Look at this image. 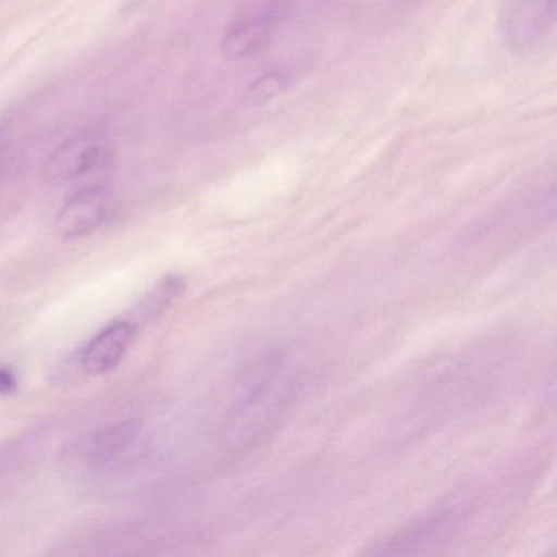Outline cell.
I'll return each mask as SVG.
<instances>
[{
	"mask_svg": "<svg viewBox=\"0 0 557 557\" xmlns=\"http://www.w3.org/2000/svg\"><path fill=\"white\" fill-rule=\"evenodd\" d=\"M15 386H17V380L14 373L8 368H0V394L14 393Z\"/></svg>",
	"mask_w": 557,
	"mask_h": 557,
	"instance_id": "9",
	"label": "cell"
},
{
	"mask_svg": "<svg viewBox=\"0 0 557 557\" xmlns=\"http://www.w3.org/2000/svg\"><path fill=\"white\" fill-rule=\"evenodd\" d=\"M182 288H184V282L175 278V276H171V278L162 282L161 286H158V289L149 295L148 311H151V309H162L165 308V306H169V302H171L175 296L181 295Z\"/></svg>",
	"mask_w": 557,
	"mask_h": 557,
	"instance_id": "8",
	"label": "cell"
},
{
	"mask_svg": "<svg viewBox=\"0 0 557 557\" xmlns=\"http://www.w3.org/2000/svg\"><path fill=\"white\" fill-rule=\"evenodd\" d=\"M2 164H4V152H2V148H0V172H2Z\"/></svg>",
	"mask_w": 557,
	"mask_h": 557,
	"instance_id": "10",
	"label": "cell"
},
{
	"mask_svg": "<svg viewBox=\"0 0 557 557\" xmlns=\"http://www.w3.org/2000/svg\"><path fill=\"white\" fill-rule=\"evenodd\" d=\"M273 25H275L273 14L259 15V17L239 22L224 37L223 53L230 60L252 57L270 40Z\"/></svg>",
	"mask_w": 557,
	"mask_h": 557,
	"instance_id": "6",
	"label": "cell"
},
{
	"mask_svg": "<svg viewBox=\"0 0 557 557\" xmlns=\"http://www.w3.org/2000/svg\"><path fill=\"white\" fill-rule=\"evenodd\" d=\"M110 213L107 188L90 187L67 198L57 218L58 233L66 239H79L99 230Z\"/></svg>",
	"mask_w": 557,
	"mask_h": 557,
	"instance_id": "3",
	"label": "cell"
},
{
	"mask_svg": "<svg viewBox=\"0 0 557 557\" xmlns=\"http://www.w3.org/2000/svg\"><path fill=\"white\" fill-rule=\"evenodd\" d=\"M146 446L145 425L138 420L112 423L89 442V462L99 471H116L135 461Z\"/></svg>",
	"mask_w": 557,
	"mask_h": 557,
	"instance_id": "2",
	"label": "cell"
},
{
	"mask_svg": "<svg viewBox=\"0 0 557 557\" xmlns=\"http://www.w3.org/2000/svg\"><path fill=\"white\" fill-rule=\"evenodd\" d=\"M285 86V81L278 74H269V76L260 77L247 90L246 103L249 107H262L275 99Z\"/></svg>",
	"mask_w": 557,
	"mask_h": 557,
	"instance_id": "7",
	"label": "cell"
},
{
	"mask_svg": "<svg viewBox=\"0 0 557 557\" xmlns=\"http://www.w3.org/2000/svg\"><path fill=\"white\" fill-rule=\"evenodd\" d=\"M110 156L107 139L97 133H81L61 145L41 169L48 184L64 185L90 174L106 164Z\"/></svg>",
	"mask_w": 557,
	"mask_h": 557,
	"instance_id": "1",
	"label": "cell"
},
{
	"mask_svg": "<svg viewBox=\"0 0 557 557\" xmlns=\"http://www.w3.org/2000/svg\"><path fill=\"white\" fill-rule=\"evenodd\" d=\"M556 14V0H518L505 17V37L515 50H524L546 35Z\"/></svg>",
	"mask_w": 557,
	"mask_h": 557,
	"instance_id": "5",
	"label": "cell"
},
{
	"mask_svg": "<svg viewBox=\"0 0 557 557\" xmlns=\"http://www.w3.org/2000/svg\"><path fill=\"white\" fill-rule=\"evenodd\" d=\"M135 324L128 321H116L100 331L81 355L83 370L90 376H103L115 370L128 354L135 341Z\"/></svg>",
	"mask_w": 557,
	"mask_h": 557,
	"instance_id": "4",
	"label": "cell"
}]
</instances>
